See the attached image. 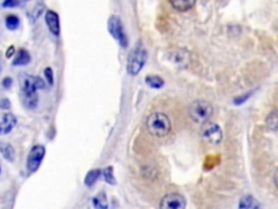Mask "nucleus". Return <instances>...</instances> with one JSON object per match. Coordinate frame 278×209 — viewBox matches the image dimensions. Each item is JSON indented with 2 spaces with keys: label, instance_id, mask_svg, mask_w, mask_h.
I'll list each match as a JSON object with an SVG mask.
<instances>
[{
  "label": "nucleus",
  "instance_id": "1",
  "mask_svg": "<svg viewBox=\"0 0 278 209\" xmlns=\"http://www.w3.org/2000/svg\"><path fill=\"white\" fill-rule=\"evenodd\" d=\"M20 85L23 92L24 103L30 108H34L37 105V90H43L46 86L44 80L40 77L30 74L20 75Z\"/></svg>",
  "mask_w": 278,
  "mask_h": 209
},
{
  "label": "nucleus",
  "instance_id": "2",
  "mask_svg": "<svg viewBox=\"0 0 278 209\" xmlns=\"http://www.w3.org/2000/svg\"><path fill=\"white\" fill-rule=\"evenodd\" d=\"M147 129L153 136L164 137L171 132V120L163 112H153L148 117Z\"/></svg>",
  "mask_w": 278,
  "mask_h": 209
},
{
  "label": "nucleus",
  "instance_id": "3",
  "mask_svg": "<svg viewBox=\"0 0 278 209\" xmlns=\"http://www.w3.org/2000/svg\"><path fill=\"white\" fill-rule=\"evenodd\" d=\"M213 115V107L209 101L203 99H198L190 105L189 116L192 121L196 123H201L209 121Z\"/></svg>",
  "mask_w": 278,
  "mask_h": 209
},
{
  "label": "nucleus",
  "instance_id": "4",
  "mask_svg": "<svg viewBox=\"0 0 278 209\" xmlns=\"http://www.w3.org/2000/svg\"><path fill=\"white\" fill-rule=\"evenodd\" d=\"M147 61V52L146 49L138 45L137 47H135L131 54L128 56L127 60V71L131 75H137L141 69L144 68Z\"/></svg>",
  "mask_w": 278,
  "mask_h": 209
},
{
  "label": "nucleus",
  "instance_id": "5",
  "mask_svg": "<svg viewBox=\"0 0 278 209\" xmlns=\"http://www.w3.org/2000/svg\"><path fill=\"white\" fill-rule=\"evenodd\" d=\"M201 137L206 145L215 146L222 142L223 133L216 123L206 121L201 125Z\"/></svg>",
  "mask_w": 278,
  "mask_h": 209
},
{
  "label": "nucleus",
  "instance_id": "6",
  "mask_svg": "<svg viewBox=\"0 0 278 209\" xmlns=\"http://www.w3.org/2000/svg\"><path fill=\"white\" fill-rule=\"evenodd\" d=\"M108 31L109 33L112 35L114 40L120 43L122 47L127 46V37L124 32V28H123V23L121 21L120 17L118 16H112L110 17L108 21Z\"/></svg>",
  "mask_w": 278,
  "mask_h": 209
},
{
  "label": "nucleus",
  "instance_id": "7",
  "mask_svg": "<svg viewBox=\"0 0 278 209\" xmlns=\"http://www.w3.org/2000/svg\"><path fill=\"white\" fill-rule=\"evenodd\" d=\"M46 149L43 145H36L31 149L28 157V171L29 173H34L41 167V163L44 159Z\"/></svg>",
  "mask_w": 278,
  "mask_h": 209
},
{
  "label": "nucleus",
  "instance_id": "8",
  "mask_svg": "<svg viewBox=\"0 0 278 209\" xmlns=\"http://www.w3.org/2000/svg\"><path fill=\"white\" fill-rule=\"evenodd\" d=\"M186 199L183 195L177 193H171L165 195L161 199L160 209H185Z\"/></svg>",
  "mask_w": 278,
  "mask_h": 209
},
{
  "label": "nucleus",
  "instance_id": "9",
  "mask_svg": "<svg viewBox=\"0 0 278 209\" xmlns=\"http://www.w3.org/2000/svg\"><path fill=\"white\" fill-rule=\"evenodd\" d=\"M45 20H46L47 27L49 31L53 33L55 36L60 35V20L59 16H58L57 12L53 10H48L46 12V16H45Z\"/></svg>",
  "mask_w": 278,
  "mask_h": 209
},
{
  "label": "nucleus",
  "instance_id": "10",
  "mask_svg": "<svg viewBox=\"0 0 278 209\" xmlns=\"http://www.w3.org/2000/svg\"><path fill=\"white\" fill-rule=\"evenodd\" d=\"M17 122L18 120L14 113H10V112L5 113L2 121H0V135H5L10 133L17 125Z\"/></svg>",
  "mask_w": 278,
  "mask_h": 209
},
{
  "label": "nucleus",
  "instance_id": "11",
  "mask_svg": "<svg viewBox=\"0 0 278 209\" xmlns=\"http://www.w3.org/2000/svg\"><path fill=\"white\" fill-rule=\"evenodd\" d=\"M197 0H170L172 7L177 11H188L196 5Z\"/></svg>",
  "mask_w": 278,
  "mask_h": 209
},
{
  "label": "nucleus",
  "instance_id": "12",
  "mask_svg": "<svg viewBox=\"0 0 278 209\" xmlns=\"http://www.w3.org/2000/svg\"><path fill=\"white\" fill-rule=\"evenodd\" d=\"M31 61V56L29 54L28 50L25 49H20L17 53L16 58L14 59V65L15 66H25Z\"/></svg>",
  "mask_w": 278,
  "mask_h": 209
},
{
  "label": "nucleus",
  "instance_id": "13",
  "mask_svg": "<svg viewBox=\"0 0 278 209\" xmlns=\"http://www.w3.org/2000/svg\"><path fill=\"white\" fill-rule=\"evenodd\" d=\"M0 153H2L6 159L9 161H12L15 159V149L8 143L0 144Z\"/></svg>",
  "mask_w": 278,
  "mask_h": 209
},
{
  "label": "nucleus",
  "instance_id": "14",
  "mask_svg": "<svg viewBox=\"0 0 278 209\" xmlns=\"http://www.w3.org/2000/svg\"><path fill=\"white\" fill-rule=\"evenodd\" d=\"M101 173H102V171L100 169H93V170H90L89 172L87 173L86 178H85V184L87 186L94 185L95 183L98 181V179L100 178Z\"/></svg>",
  "mask_w": 278,
  "mask_h": 209
},
{
  "label": "nucleus",
  "instance_id": "15",
  "mask_svg": "<svg viewBox=\"0 0 278 209\" xmlns=\"http://www.w3.org/2000/svg\"><path fill=\"white\" fill-rule=\"evenodd\" d=\"M239 209H258V202L252 196H245L241 199Z\"/></svg>",
  "mask_w": 278,
  "mask_h": 209
},
{
  "label": "nucleus",
  "instance_id": "16",
  "mask_svg": "<svg viewBox=\"0 0 278 209\" xmlns=\"http://www.w3.org/2000/svg\"><path fill=\"white\" fill-rule=\"evenodd\" d=\"M146 83L152 88H161L164 85V81L158 75H148L146 78Z\"/></svg>",
  "mask_w": 278,
  "mask_h": 209
},
{
  "label": "nucleus",
  "instance_id": "17",
  "mask_svg": "<svg viewBox=\"0 0 278 209\" xmlns=\"http://www.w3.org/2000/svg\"><path fill=\"white\" fill-rule=\"evenodd\" d=\"M6 27H7V29L10 31L17 30L19 27H20V19L14 15L8 16L6 18Z\"/></svg>",
  "mask_w": 278,
  "mask_h": 209
},
{
  "label": "nucleus",
  "instance_id": "18",
  "mask_svg": "<svg viewBox=\"0 0 278 209\" xmlns=\"http://www.w3.org/2000/svg\"><path fill=\"white\" fill-rule=\"evenodd\" d=\"M94 206L98 209H107L108 208V200L105 193H101L97 195L94 198Z\"/></svg>",
  "mask_w": 278,
  "mask_h": 209
},
{
  "label": "nucleus",
  "instance_id": "19",
  "mask_svg": "<svg viewBox=\"0 0 278 209\" xmlns=\"http://www.w3.org/2000/svg\"><path fill=\"white\" fill-rule=\"evenodd\" d=\"M102 175L103 179L109 184H115V176L113 174V168L112 167H107L106 169H103L102 171Z\"/></svg>",
  "mask_w": 278,
  "mask_h": 209
},
{
  "label": "nucleus",
  "instance_id": "20",
  "mask_svg": "<svg viewBox=\"0 0 278 209\" xmlns=\"http://www.w3.org/2000/svg\"><path fill=\"white\" fill-rule=\"evenodd\" d=\"M267 125L271 130H278V111L271 112V115L267 118Z\"/></svg>",
  "mask_w": 278,
  "mask_h": 209
},
{
  "label": "nucleus",
  "instance_id": "21",
  "mask_svg": "<svg viewBox=\"0 0 278 209\" xmlns=\"http://www.w3.org/2000/svg\"><path fill=\"white\" fill-rule=\"evenodd\" d=\"M45 78H46L49 85H54V71L51 68L45 69Z\"/></svg>",
  "mask_w": 278,
  "mask_h": 209
},
{
  "label": "nucleus",
  "instance_id": "22",
  "mask_svg": "<svg viewBox=\"0 0 278 209\" xmlns=\"http://www.w3.org/2000/svg\"><path fill=\"white\" fill-rule=\"evenodd\" d=\"M21 0H5L3 3V7L4 8H16L20 5Z\"/></svg>",
  "mask_w": 278,
  "mask_h": 209
},
{
  "label": "nucleus",
  "instance_id": "23",
  "mask_svg": "<svg viewBox=\"0 0 278 209\" xmlns=\"http://www.w3.org/2000/svg\"><path fill=\"white\" fill-rule=\"evenodd\" d=\"M10 107H11V103L8 98L0 99V109L7 110V109H10Z\"/></svg>",
  "mask_w": 278,
  "mask_h": 209
},
{
  "label": "nucleus",
  "instance_id": "24",
  "mask_svg": "<svg viewBox=\"0 0 278 209\" xmlns=\"http://www.w3.org/2000/svg\"><path fill=\"white\" fill-rule=\"evenodd\" d=\"M11 85H12V79L9 78V77L5 78L4 81H3V86H4L5 88H9Z\"/></svg>",
  "mask_w": 278,
  "mask_h": 209
},
{
  "label": "nucleus",
  "instance_id": "25",
  "mask_svg": "<svg viewBox=\"0 0 278 209\" xmlns=\"http://www.w3.org/2000/svg\"><path fill=\"white\" fill-rule=\"evenodd\" d=\"M14 55H15V47L10 46L9 49L7 50V54H6V56H7V58H11Z\"/></svg>",
  "mask_w": 278,
  "mask_h": 209
},
{
  "label": "nucleus",
  "instance_id": "26",
  "mask_svg": "<svg viewBox=\"0 0 278 209\" xmlns=\"http://www.w3.org/2000/svg\"><path fill=\"white\" fill-rule=\"evenodd\" d=\"M274 182H275V184L278 188V169L276 170V172H275V175H274Z\"/></svg>",
  "mask_w": 278,
  "mask_h": 209
},
{
  "label": "nucleus",
  "instance_id": "27",
  "mask_svg": "<svg viewBox=\"0 0 278 209\" xmlns=\"http://www.w3.org/2000/svg\"><path fill=\"white\" fill-rule=\"evenodd\" d=\"M23 3H28V2H30V0H22Z\"/></svg>",
  "mask_w": 278,
  "mask_h": 209
},
{
  "label": "nucleus",
  "instance_id": "28",
  "mask_svg": "<svg viewBox=\"0 0 278 209\" xmlns=\"http://www.w3.org/2000/svg\"><path fill=\"white\" fill-rule=\"evenodd\" d=\"M0 72H2V66H0Z\"/></svg>",
  "mask_w": 278,
  "mask_h": 209
},
{
  "label": "nucleus",
  "instance_id": "29",
  "mask_svg": "<svg viewBox=\"0 0 278 209\" xmlns=\"http://www.w3.org/2000/svg\"><path fill=\"white\" fill-rule=\"evenodd\" d=\"M0 171H2V169H0Z\"/></svg>",
  "mask_w": 278,
  "mask_h": 209
}]
</instances>
